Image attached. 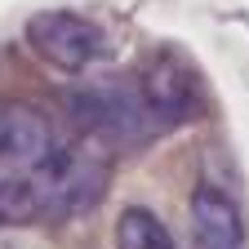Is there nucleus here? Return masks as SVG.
I'll return each mask as SVG.
<instances>
[{
	"label": "nucleus",
	"instance_id": "1",
	"mask_svg": "<svg viewBox=\"0 0 249 249\" xmlns=\"http://www.w3.org/2000/svg\"><path fill=\"white\" fill-rule=\"evenodd\" d=\"M67 142L40 107L0 98V223L45 218V182Z\"/></svg>",
	"mask_w": 249,
	"mask_h": 249
},
{
	"label": "nucleus",
	"instance_id": "2",
	"mask_svg": "<svg viewBox=\"0 0 249 249\" xmlns=\"http://www.w3.org/2000/svg\"><path fill=\"white\" fill-rule=\"evenodd\" d=\"M67 111L80 129H89L93 138H103L107 147H142L160 134L147 98L138 80H93V85H80L71 98H67Z\"/></svg>",
	"mask_w": 249,
	"mask_h": 249
},
{
	"label": "nucleus",
	"instance_id": "3",
	"mask_svg": "<svg viewBox=\"0 0 249 249\" xmlns=\"http://www.w3.org/2000/svg\"><path fill=\"white\" fill-rule=\"evenodd\" d=\"M27 45L58 71H85L107 53V40L98 27L85 22L80 14H62V9L31 14L27 18Z\"/></svg>",
	"mask_w": 249,
	"mask_h": 249
},
{
	"label": "nucleus",
	"instance_id": "4",
	"mask_svg": "<svg viewBox=\"0 0 249 249\" xmlns=\"http://www.w3.org/2000/svg\"><path fill=\"white\" fill-rule=\"evenodd\" d=\"M138 89H142L156 124H160V134L192 120V111H196V71L178 53H156L138 76Z\"/></svg>",
	"mask_w": 249,
	"mask_h": 249
},
{
	"label": "nucleus",
	"instance_id": "5",
	"mask_svg": "<svg viewBox=\"0 0 249 249\" xmlns=\"http://www.w3.org/2000/svg\"><path fill=\"white\" fill-rule=\"evenodd\" d=\"M192 240L196 249H240L245 245L240 213L218 187H200L192 196Z\"/></svg>",
	"mask_w": 249,
	"mask_h": 249
},
{
	"label": "nucleus",
	"instance_id": "6",
	"mask_svg": "<svg viewBox=\"0 0 249 249\" xmlns=\"http://www.w3.org/2000/svg\"><path fill=\"white\" fill-rule=\"evenodd\" d=\"M116 249H174V236L151 209L129 205L116 218Z\"/></svg>",
	"mask_w": 249,
	"mask_h": 249
}]
</instances>
